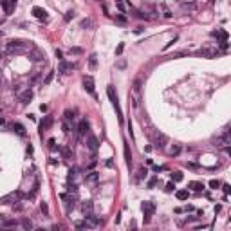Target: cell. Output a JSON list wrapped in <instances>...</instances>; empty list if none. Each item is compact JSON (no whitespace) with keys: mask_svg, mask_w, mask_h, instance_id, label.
Instances as JSON below:
<instances>
[{"mask_svg":"<svg viewBox=\"0 0 231 231\" xmlns=\"http://www.w3.org/2000/svg\"><path fill=\"white\" fill-rule=\"evenodd\" d=\"M26 49H31V42H24V40H11L7 43V51L9 52H20L26 51Z\"/></svg>","mask_w":231,"mask_h":231,"instance_id":"obj_1","label":"cell"},{"mask_svg":"<svg viewBox=\"0 0 231 231\" xmlns=\"http://www.w3.org/2000/svg\"><path fill=\"white\" fill-rule=\"evenodd\" d=\"M107 94H108V99L112 101V105H114V108H116V112H118V116H119V121H123V112H121L119 101H118V94H116V90H114V87H108V89H107Z\"/></svg>","mask_w":231,"mask_h":231,"instance_id":"obj_2","label":"cell"},{"mask_svg":"<svg viewBox=\"0 0 231 231\" xmlns=\"http://www.w3.org/2000/svg\"><path fill=\"white\" fill-rule=\"evenodd\" d=\"M143 213H145V222H150L152 215L155 213V204L154 202H145V204H143Z\"/></svg>","mask_w":231,"mask_h":231,"instance_id":"obj_3","label":"cell"},{"mask_svg":"<svg viewBox=\"0 0 231 231\" xmlns=\"http://www.w3.org/2000/svg\"><path fill=\"white\" fill-rule=\"evenodd\" d=\"M168 143V139L164 134H155L154 136V148H164Z\"/></svg>","mask_w":231,"mask_h":231,"instance_id":"obj_4","label":"cell"},{"mask_svg":"<svg viewBox=\"0 0 231 231\" xmlns=\"http://www.w3.org/2000/svg\"><path fill=\"white\" fill-rule=\"evenodd\" d=\"M83 89L89 94H94V78L92 76H83Z\"/></svg>","mask_w":231,"mask_h":231,"instance_id":"obj_5","label":"cell"},{"mask_svg":"<svg viewBox=\"0 0 231 231\" xmlns=\"http://www.w3.org/2000/svg\"><path fill=\"white\" fill-rule=\"evenodd\" d=\"M98 146H99V141L96 139V136L89 134V136H87V148H89L90 152H96V150H98Z\"/></svg>","mask_w":231,"mask_h":231,"instance_id":"obj_6","label":"cell"},{"mask_svg":"<svg viewBox=\"0 0 231 231\" xmlns=\"http://www.w3.org/2000/svg\"><path fill=\"white\" fill-rule=\"evenodd\" d=\"M31 13H33L34 18H38V20H45V18H47V11L43 7H38V6H34V7L31 9Z\"/></svg>","mask_w":231,"mask_h":231,"instance_id":"obj_7","label":"cell"},{"mask_svg":"<svg viewBox=\"0 0 231 231\" xmlns=\"http://www.w3.org/2000/svg\"><path fill=\"white\" fill-rule=\"evenodd\" d=\"M87 132H89V121L81 119L79 123H78V136L83 137V136H87Z\"/></svg>","mask_w":231,"mask_h":231,"instance_id":"obj_8","label":"cell"},{"mask_svg":"<svg viewBox=\"0 0 231 231\" xmlns=\"http://www.w3.org/2000/svg\"><path fill=\"white\" fill-rule=\"evenodd\" d=\"M2 7L6 11V15H11L13 9L17 7V0H4V2H2Z\"/></svg>","mask_w":231,"mask_h":231,"instance_id":"obj_9","label":"cell"},{"mask_svg":"<svg viewBox=\"0 0 231 231\" xmlns=\"http://www.w3.org/2000/svg\"><path fill=\"white\" fill-rule=\"evenodd\" d=\"M231 143V134L229 132H224V136L217 137V146H228Z\"/></svg>","mask_w":231,"mask_h":231,"instance_id":"obj_10","label":"cell"},{"mask_svg":"<svg viewBox=\"0 0 231 231\" xmlns=\"http://www.w3.org/2000/svg\"><path fill=\"white\" fill-rule=\"evenodd\" d=\"M72 69H74V65H72V63L61 61L60 67H58V72H60V74H69V70H72Z\"/></svg>","mask_w":231,"mask_h":231,"instance_id":"obj_11","label":"cell"},{"mask_svg":"<svg viewBox=\"0 0 231 231\" xmlns=\"http://www.w3.org/2000/svg\"><path fill=\"white\" fill-rule=\"evenodd\" d=\"M199 54L204 56V58H215L219 54V51L217 49H202V51H199Z\"/></svg>","mask_w":231,"mask_h":231,"instance_id":"obj_12","label":"cell"},{"mask_svg":"<svg viewBox=\"0 0 231 231\" xmlns=\"http://www.w3.org/2000/svg\"><path fill=\"white\" fill-rule=\"evenodd\" d=\"M31 99H33V90H31V89H27V90H24V92L20 94V101L22 103H29Z\"/></svg>","mask_w":231,"mask_h":231,"instance_id":"obj_13","label":"cell"},{"mask_svg":"<svg viewBox=\"0 0 231 231\" xmlns=\"http://www.w3.org/2000/svg\"><path fill=\"white\" fill-rule=\"evenodd\" d=\"M98 180H99V173H98V171H90L85 177V182H89V184H96Z\"/></svg>","mask_w":231,"mask_h":231,"instance_id":"obj_14","label":"cell"},{"mask_svg":"<svg viewBox=\"0 0 231 231\" xmlns=\"http://www.w3.org/2000/svg\"><path fill=\"white\" fill-rule=\"evenodd\" d=\"M92 209H94V204H92V200H85V202L81 204V211H83V215L90 213Z\"/></svg>","mask_w":231,"mask_h":231,"instance_id":"obj_15","label":"cell"},{"mask_svg":"<svg viewBox=\"0 0 231 231\" xmlns=\"http://www.w3.org/2000/svg\"><path fill=\"white\" fill-rule=\"evenodd\" d=\"M20 197H22L20 193H11V195H7V197L2 199V202H4V204H11V200H15V202H17Z\"/></svg>","mask_w":231,"mask_h":231,"instance_id":"obj_16","label":"cell"},{"mask_svg":"<svg viewBox=\"0 0 231 231\" xmlns=\"http://www.w3.org/2000/svg\"><path fill=\"white\" fill-rule=\"evenodd\" d=\"M13 130L17 132L20 137H26V128H24V125H20V123H15L13 125Z\"/></svg>","mask_w":231,"mask_h":231,"instance_id":"obj_17","label":"cell"},{"mask_svg":"<svg viewBox=\"0 0 231 231\" xmlns=\"http://www.w3.org/2000/svg\"><path fill=\"white\" fill-rule=\"evenodd\" d=\"M188 186L193 190V191H202V190H204V184H202V182H197V180H191Z\"/></svg>","mask_w":231,"mask_h":231,"instance_id":"obj_18","label":"cell"},{"mask_svg":"<svg viewBox=\"0 0 231 231\" xmlns=\"http://www.w3.org/2000/svg\"><path fill=\"white\" fill-rule=\"evenodd\" d=\"M51 123H52V118H51V116H47V119L40 123V132L43 134V130H47V128H49V127H51Z\"/></svg>","mask_w":231,"mask_h":231,"instance_id":"obj_19","label":"cell"},{"mask_svg":"<svg viewBox=\"0 0 231 231\" xmlns=\"http://www.w3.org/2000/svg\"><path fill=\"white\" fill-rule=\"evenodd\" d=\"M188 195H190L188 190H179V191L175 193V197L179 199V200H186V199H188Z\"/></svg>","mask_w":231,"mask_h":231,"instance_id":"obj_20","label":"cell"},{"mask_svg":"<svg viewBox=\"0 0 231 231\" xmlns=\"http://www.w3.org/2000/svg\"><path fill=\"white\" fill-rule=\"evenodd\" d=\"M43 58H45V54H42L38 49H34L33 54H31V60H34V61H40V60H43Z\"/></svg>","mask_w":231,"mask_h":231,"instance_id":"obj_21","label":"cell"},{"mask_svg":"<svg viewBox=\"0 0 231 231\" xmlns=\"http://www.w3.org/2000/svg\"><path fill=\"white\" fill-rule=\"evenodd\" d=\"M89 67L90 69L98 67V56H96V54H90V56H89Z\"/></svg>","mask_w":231,"mask_h":231,"instance_id":"obj_22","label":"cell"},{"mask_svg":"<svg viewBox=\"0 0 231 231\" xmlns=\"http://www.w3.org/2000/svg\"><path fill=\"white\" fill-rule=\"evenodd\" d=\"M182 179H184V175H182L180 171H173V173H171V180H173V182H180Z\"/></svg>","mask_w":231,"mask_h":231,"instance_id":"obj_23","label":"cell"},{"mask_svg":"<svg viewBox=\"0 0 231 231\" xmlns=\"http://www.w3.org/2000/svg\"><path fill=\"white\" fill-rule=\"evenodd\" d=\"M161 9H163V17L164 18H171V11L168 9V6H166V4H161Z\"/></svg>","mask_w":231,"mask_h":231,"instance_id":"obj_24","label":"cell"},{"mask_svg":"<svg viewBox=\"0 0 231 231\" xmlns=\"http://www.w3.org/2000/svg\"><path fill=\"white\" fill-rule=\"evenodd\" d=\"M125 157H127V164L130 166V163H132V154L128 152V145H125Z\"/></svg>","mask_w":231,"mask_h":231,"instance_id":"obj_25","label":"cell"},{"mask_svg":"<svg viewBox=\"0 0 231 231\" xmlns=\"http://www.w3.org/2000/svg\"><path fill=\"white\" fill-rule=\"evenodd\" d=\"M61 155H63L65 159H69V157L72 155V152H70V148H67V146H63V148H61Z\"/></svg>","mask_w":231,"mask_h":231,"instance_id":"obj_26","label":"cell"},{"mask_svg":"<svg viewBox=\"0 0 231 231\" xmlns=\"http://www.w3.org/2000/svg\"><path fill=\"white\" fill-rule=\"evenodd\" d=\"M22 228H24V229H33V222L27 220V219H24V220H22Z\"/></svg>","mask_w":231,"mask_h":231,"instance_id":"obj_27","label":"cell"},{"mask_svg":"<svg viewBox=\"0 0 231 231\" xmlns=\"http://www.w3.org/2000/svg\"><path fill=\"white\" fill-rule=\"evenodd\" d=\"M74 226H76L78 229H85V228H90V226H89V222H87V220H83V222H76V224H74Z\"/></svg>","mask_w":231,"mask_h":231,"instance_id":"obj_28","label":"cell"},{"mask_svg":"<svg viewBox=\"0 0 231 231\" xmlns=\"http://www.w3.org/2000/svg\"><path fill=\"white\" fill-rule=\"evenodd\" d=\"M52 78H54V70H51V72L45 76V81H43V83H45V85H49V83L52 81Z\"/></svg>","mask_w":231,"mask_h":231,"instance_id":"obj_29","label":"cell"},{"mask_svg":"<svg viewBox=\"0 0 231 231\" xmlns=\"http://www.w3.org/2000/svg\"><path fill=\"white\" fill-rule=\"evenodd\" d=\"M70 127H72V125H70V121L63 119V132H65V134H69V132H70Z\"/></svg>","mask_w":231,"mask_h":231,"instance_id":"obj_30","label":"cell"},{"mask_svg":"<svg viewBox=\"0 0 231 231\" xmlns=\"http://www.w3.org/2000/svg\"><path fill=\"white\" fill-rule=\"evenodd\" d=\"M72 119H74V114L70 110H65V121H70V123H72Z\"/></svg>","mask_w":231,"mask_h":231,"instance_id":"obj_31","label":"cell"},{"mask_svg":"<svg viewBox=\"0 0 231 231\" xmlns=\"http://www.w3.org/2000/svg\"><path fill=\"white\" fill-rule=\"evenodd\" d=\"M137 173H139V175H137V179H143V177H146V173H148V171H146V168H139V171H137Z\"/></svg>","mask_w":231,"mask_h":231,"instance_id":"obj_32","label":"cell"},{"mask_svg":"<svg viewBox=\"0 0 231 231\" xmlns=\"http://www.w3.org/2000/svg\"><path fill=\"white\" fill-rule=\"evenodd\" d=\"M76 177H78V171L76 170H70V171H69V180H74Z\"/></svg>","mask_w":231,"mask_h":231,"instance_id":"obj_33","label":"cell"},{"mask_svg":"<svg viewBox=\"0 0 231 231\" xmlns=\"http://www.w3.org/2000/svg\"><path fill=\"white\" fill-rule=\"evenodd\" d=\"M155 184H157V177H152V179L148 180V188H154Z\"/></svg>","mask_w":231,"mask_h":231,"instance_id":"obj_34","label":"cell"},{"mask_svg":"<svg viewBox=\"0 0 231 231\" xmlns=\"http://www.w3.org/2000/svg\"><path fill=\"white\" fill-rule=\"evenodd\" d=\"M4 226H6V228H13V226H17V220H6Z\"/></svg>","mask_w":231,"mask_h":231,"instance_id":"obj_35","label":"cell"},{"mask_svg":"<svg viewBox=\"0 0 231 231\" xmlns=\"http://www.w3.org/2000/svg\"><path fill=\"white\" fill-rule=\"evenodd\" d=\"M179 152H180V146H173V148L170 150V154H171V155H177Z\"/></svg>","mask_w":231,"mask_h":231,"instance_id":"obj_36","label":"cell"},{"mask_svg":"<svg viewBox=\"0 0 231 231\" xmlns=\"http://www.w3.org/2000/svg\"><path fill=\"white\" fill-rule=\"evenodd\" d=\"M81 27H92V20H83V22H81Z\"/></svg>","mask_w":231,"mask_h":231,"instance_id":"obj_37","label":"cell"},{"mask_svg":"<svg viewBox=\"0 0 231 231\" xmlns=\"http://www.w3.org/2000/svg\"><path fill=\"white\" fill-rule=\"evenodd\" d=\"M209 188L217 190V188H219V180H209Z\"/></svg>","mask_w":231,"mask_h":231,"instance_id":"obj_38","label":"cell"},{"mask_svg":"<svg viewBox=\"0 0 231 231\" xmlns=\"http://www.w3.org/2000/svg\"><path fill=\"white\" fill-rule=\"evenodd\" d=\"M72 17H74V11H67V15H65V22H69Z\"/></svg>","mask_w":231,"mask_h":231,"instance_id":"obj_39","label":"cell"},{"mask_svg":"<svg viewBox=\"0 0 231 231\" xmlns=\"http://www.w3.org/2000/svg\"><path fill=\"white\" fill-rule=\"evenodd\" d=\"M96 164H98V161H96V157H92V161L89 163V170H92V168H94Z\"/></svg>","mask_w":231,"mask_h":231,"instance_id":"obj_40","label":"cell"},{"mask_svg":"<svg viewBox=\"0 0 231 231\" xmlns=\"http://www.w3.org/2000/svg\"><path fill=\"white\" fill-rule=\"evenodd\" d=\"M173 188H175V186H173V182H168V184H166V191H168V193H170V191H173Z\"/></svg>","mask_w":231,"mask_h":231,"instance_id":"obj_41","label":"cell"},{"mask_svg":"<svg viewBox=\"0 0 231 231\" xmlns=\"http://www.w3.org/2000/svg\"><path fill=\"white\" fill-rule=\"evenodd\" d=\"M123 47H125V45H123V43H119V45H118V49H116V54H121V52H123Z\"/></svg>","mask_w":231,"mask_h":231,"instance_id":"obj_42","label":"cell"},{"mask_svg":"<svg viewBox=\"0 0 231 231\" xmlns=\"http://www.w3.org/2000/svg\"><path fill=\"white\" fill-rule=\"evenodd\" d=\"M40 208H42L43 213H47V211H49V208H47V204H45V202H42V206H40Z\"/></svg>","mask_w":231,"mask_h":231,"instance_id":"obj_43","label":"cell"},{"mask_svg":"<svg viewBox=\"0 0 231 231\" xmlns=\"http://www.w3.org/2000/svg\"><path fill=\"white\" fill-rule=\"evenodd\" d=\"M116 18H118V20H119L121 24H125V22H127V18L123 17V15H118V17H116Z\"/></svg>","mask_w":231,"mask_h":231,"instance_id":"obj_44","label":"cell"},{"mask_svg":"<svg viewBox=\"0 0 231 231\" xmlns=\"http://www.w3.org/2000/svg\"><path fill=\"white\" fill-rule=\"evenodd\" d=\"M70 52H74V54H81V49H78V47H74V49H70Z\"/></svg>","mask_w":231,"mask_h":231,"instance_id":"obj_45","label":"cell"},{"mask_svg":"<svg viewBox=\"0 0 231 231\" xmlns=\"http://www.w3.org/2000/svg\"><path fill=\"white\" fill-rule=\"evenodd\" d=\"M54 145H56V141H54V139H49V146H51V148H54Z\"/></svg>","mask_w":231,"mask_h":231,"instance_id":"obj_46","label":"cell"},{"mask_svg":"<svg viewBox=\"0 0 231 231\" xmlns=\"http://www.w3.org/2000/svg\"><path fill=\"white\" fill-rule=\"evenodd\" d=\"M56 56H58V58L61 60V56H63V54H61V51H60V49H56Z\"/></svg>","mask_w":231,"mask_h":231,"instance_id":"obj_47","label":"cell"},{"mask_svg":"<svg viewBox=\"0 0 231 231\" xmlns=\"http://www.w3.org/2000/svg\"><path fill=\"white\" fill-rule=\"evenodd\" d=\"M2 125H6V119H4V118H0V127H2Z\"/></svg>","mask_w":231,"mask_h":231,"instance_id":"obj_48","label":"cell"},{"mask_svg":"<svg viewBox=\"0 0 231 231\" xmlns=\"http://www.w3.org/2000/svg\"><path fill=\"white\" fill-rule=\"evenodd\" d=\"M116 2H121V0H116Z\"/></svg>","mask_w":231,"mask_h":231,"instance_id":"obj_49","label":"cell"}]
</instances>
